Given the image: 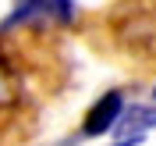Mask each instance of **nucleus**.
Masks as SVG:
<instances>
[{
	"instance_id": "nucleus-1",
	"label": "nucleus",
	"mask_w": 156,
	"mask_h": 146,
	"mask_svg": "<svg viewBox=\"0 0 156 146\" xmlns=\"http://www.w3.org/2000/svg\"><path fill=\"white\" fill-rule=\"evenodd\" d=\"M71 21H75V0H14L11 14L0 21V32L71 25Z\"/></svg>"
},
{
	"instance_id": "nucleus-2",
	"label": "nucleus",
	"mask_w": 156,
	"mask_h": 146,
	"mask_svg": "<svg viewBox=\"0 0 156 146\" xmlns=\"http://www.w3.org/2000/svg\"><path fill=\"white\" fill-rule=\"evenodd\" d=\"M124 110H128V107H124V93H117V89L103 93V96L92 103V110L85 114V121H82V132H78V136H82V139H96V136L114 132Z\"/></svg>"
},
{
	"instance_id": "nucleus-3",
	"label": "nucleus",
	"mask_w": 156,
	"mask_h": 146,
	"mask_svg": "<svg viewBox=\"0 0 156 146\" xmlns=\"http://www.w3.org/2000/svg\"><path fill=\"white\" fill-rule=\"evenodd\" d=\"M149 128H156V107H128L114 132L117 139H142Z\"/></svg>"
},
{
	"instance_id": "nucleus-4",
	"label": "nucleus",
	"mask_w": 156,
	"mask_h": 146,
	"mask_svg": "<svg viewBox=\"0 0 156 146\" xmlns=\"http://www.w3.org/2000/svg\"><path fill=\"white\" fill-rule=\"evenodd\" d=\"M18 100H21V82L14 75V68L0 57V114H7Z\"/></svg>"
},
{
	"instance_id": "nucleus-5",
	"label": "nucleus",
	"mask_w": 156,
	"mask_h": 146,
	"mask_svg": "<svg viewBox=\"0 0 156 146\" xmlns=\"http://www.w3.org/2000/svg\"><path fill=\"white\" fill-rule=\"evenodd\" d=\"M138 143H142V139H117L114 146H138Z\"/></svg>"
},
{
	"instance_id": "nucleus-6",
	"label": "nucleus",
	"mask_w": 156,
	"mask_h": 146,
	"mask_svg": "<svg viewBox=\"0 0 156 146\" xmlns=\"http://www.w3.org/2000/svg\"><path fill=\"white\" fill-rule=\"evenodd\" d=\"M153 100H156V86H153Z\"/></svg>"
}]
</instances>
